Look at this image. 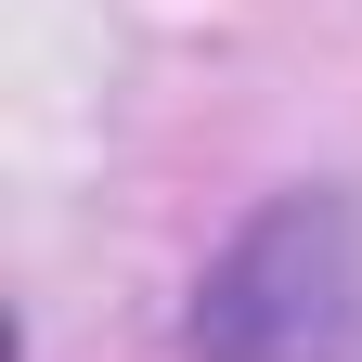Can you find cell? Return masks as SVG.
Segmentation results:
<instances>
[{
    "label": "cell",
    "mask_w": 362,
    "mask_h": 362,
    "mask_svg": "<svg viewBox=\"0 0 362 362\" xmlns=\"http://www.w3.org/2000/svg\"><path fill=\"white\" fill-rule=\"evenodd\" d=\"M194 362H362V207L272 194L181 310Z\"/></svg>",
    "instance_id": "obj_1"
}]
</instances>
